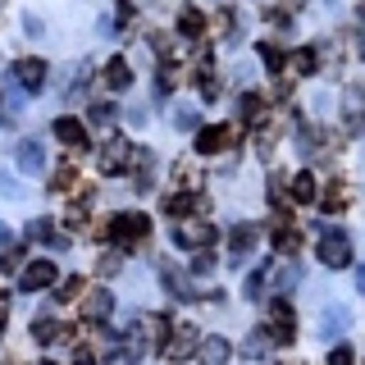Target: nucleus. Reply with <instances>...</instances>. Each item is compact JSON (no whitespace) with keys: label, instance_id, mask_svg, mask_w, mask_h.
Listing matches in <instances>:
<instances>
[{"label":"nucleus","instance_id":"nucleus-1","mask_svg":"<svg viewBox=\"0 0 365 365\" xmlns=\"http://www.w3.org/2000/svg\"><path fill=\"white\" fill-rule=\"evenodd\" d=\"M101 237H110L114 247H142L146 237H151V220L137 210H123V215H110V224L96 228Z\"/></svg>","mask_w":365,"mask_h":365},{"label":"nucleus","instance_id":"nucleus-2","mask_svg":"<svg viewBox=\"0 0 365 365\" xmlns=\"http://www.w3.org/2000/svg\"><path fill=\"white\" fill-rule=\"evenodd\" d=\"M215 237H220V228L210 220H178L174 224V247H182V251H205Z\"/></svg>","mask_w":365,"mask_h":365},{"label":"nucleus","instance_id":"nucleus-3","mask_svg":"<svg viewBox=\"0 0 365 365\" xmlns=\"http://www.w3.org/2000/svg\"><path fill=\"white\" fill-rule=\"evenodd\" d=\"M319 265H329V269L351 265V237L342 233V228H324V233H319Z\"/></svg>","mask_w":365,"mask_h":365},{"label":"nucleus","instance_id":"nucleus-4","mask_svg":"<svg viewBox=\"0 0 365 365\" xmlns=\"http://www.w3.org/2000/svg\"><path fill=\"white\" fill-rule=\"evenodd\" d=\"M96 165L101 174H123V169L133 165V142H123V137H106L96 151Z\"/></svg>","mask_w":365,"mask_h":365},{"label":"nucleus","instance_id":"nucleus-5","mask_svg":"<svg viewBox=\"0 0 365 365\" xmlns=\"http://www.w3.org/2000/svg\"><path fill=\"white\" fill-rule=\"evenodd\" d=\"M269 342H292V334H297V315H292V302L288 297H274L269 302Z\"/></svg>","mask_w":365,"mask_h":365},{"label":"nucleus","instance_id":"nucleus-6","mask_svg":"<svg viewBox=\"0 0 365 365\" xmlns=\"http://www.w3.org/2000/svg\"><path fill=\"white\" fill-rule=\"evenodd\" d=\"M51 133H55V142H60V146H68V155H78V151H87V146H91L87 123H78L73 114H60V119L51 123Z\"/></svg>","mask_w":365,"mask_h":365},{"label":"nucleus","instance_id":"nucleus-7","mask_svg":"<svg viewBox=\"0 0 365 365\" xmlns=\"http://www.w3.org/2000/svg\"><path fill=\"white\" fill-rule=\"evenodd\" d=\"M197 347H201L197 324H174V329H169V342H165V356L169 361H182L187 351H197Z\"/></svg>","mask_w":365,"mask_h":365},{"label":"nucleus","instance_id":"nucleus-8","mask_svg":"<svg viewBox=\"0 0 365 365\" xmlns=\"http://www.w3.org/2000/svg\"><path fill=\"white\" fill-rule=\"evenodd\" d=\"M55 279H60V274H55L51 260H32V265L19 274V292H41V288H51Z\"/></svg>","mask_w":365,"mask_h":365},{"label":"nucleus","instance_id":"nucleus-9","mask_svg":"<svg viewBox=\"0 0 365 365\" xmlns=\"http://www.w3.org/2000/svg\"><path fill=\"white\" fill-rule=\"evenodd\" d=\"M228 142H233V128H224V123H205V128H197V151L201 155H220V151H228Z\"/></svg>","mask_w":365,"mask_h":365},{"label":"nucleus","instance_id":"nucleus-10","mask_svg":"<svg viewBox=\"0 0 365 365\" xmlns=\"http://www.w3.org/2000/svg\"><path fill=\"white\" fill-rule=\"evenodd\" d=\"M9 73H14V83H19L23 91H41L51 68H46V60H19L14 68H9Z\"/></svg>","mask_w":365,"mask_h":365},{"label":"nucleus","instance_id":"nucleus-11","mask_svg":"<svg viewBox=\"0 0 365 365\" xmlns=\"http://www.w3.org/2000/svg\"><path fill=\"white\" fill-rule=\"evenodd\" d=\"M210 210V201L205 197H192V192H174V197L165 201V215H174V220H187V215H205Z\"/></svg>","mask_w":365,"mask_h":365},{"label":"nucleus","instance_id":"nucleus-12","mask_svg":"<svg viewBox=\"0 0 365 365\" xmlns=\"http://www.w3.org/2000/svg\"><path fill=\"white\" fill-rule=\"evenodd\" d=\"M110 311H114V292H110V288L83 297V319H87V324H101V319H110Z\"/></svg>","mask_w":365,"mask_h":365},{"label":"nucleus","instance_id":"nucleus-13","mask_svg":"<svg viewBox=\"0 0 365 365\" xmlns=\"http://www.w3.org/2000/svg\"><path fill=\"white\" fill-rule=\"evenodd\" d=\"M251 247H256V224H233V233H228V260H247Z\"/></svg>","mask_w":365,"mask_h":365},{"label":"nucleus","instance_id":"nucleus-14","mask_svg":"<svg viewBox=\"0 0 365 365\" xmlns=\"http://www.w3.org/2000/svg\"><path fill=\"white\" fill-rule=\"evenodd\" d=\"M228 356H233V347H228V338H201L197 347V365H228Z\"/></svg>","mask_w":365,"mask_h":365},{"label":"nucleus","instance_id":"nucleus-15","mask_svg":"<svg viewBox=\"0 0 365 365\" xmlns=\"http://www.w3.org/2000/svg\"><path fill=\"white\" fill-rule=\"evenodd\" d=\"M101 83H106L110 91H123V87H133V68H128V60L123 55H114V60L101 68Z\"/></svg>","mask_w":365,"mask_h":365},{"label":"nucleus","instance_id":"nucleus-16","mask_svg":"<svg viewBox=\"0 0 365 365\" xmlns=\"http://www.w3.org/2000/svg\"><path fill=\"white\" fill-rule=\"evenodd\" d=\"M14 160H19V169H23V174H41L46 151H41V146L28 137V142H19V146H14Z\"/></svg>","mask_w":365,"mask_h":365},{"label":"nucleus","instance_id":"nucleus-17","mask_svg":"<svg viewBox=\"0 0 365 365\" xmlns=\"http://www.w3.org/2000/svg\"><path fill=\"white\" fill-rule=\"evenodd\" d=\"M347 324H351V315L347 311H342V306H329V311H324V319H319V338H342V334H347Z\"/></svg>","mask_w":365,"mask_h":365},{"label":"nucleus","instance_id":"nucleus-18","mask_svg":"<svg viewBox=\"0 0 365 365\" xmlns=\"http://www.w3.org/2000/svg\"><path fill=\"white\" fill-rule=\"evenodd\" d=\"M292 201L297 205H311V201H319V187H315V174L311 169H302V174H292Z\"/></svg>","mask_w":365,"mask_h":365},{"label":"nucleus","instance_id":"nucleus-19","mask_svg":"<svg viewBox=\"0 0 365 365\" xmlns=\"http://www.w3.org/2000/svg\"><path fill=\"white\" fill-rule=\"evenodd\" d=\"M178 32H182V37H192V41L205 32V14H201L197 5H182L178 9Z\"/></svg>","mask_w":365,"mask_h":365},{"label":"nucleus","instance_id":"nucleus-20","mask_svg":"<svg viewBox=\"0 0 365 365\" xmlns=\"http://www.w3.org/2000/svg\"><path fill=\"white\" fill-rule=\"evenodd\" d=\"M302 78H311V73H319V46H297L292 51V60H288Z\"/></svg>","mask_w":365,"mask_h":365},{"label":"nucleus","instance_id":"nucleus-21","mask_svg":"<svg viewBox=\"0 0 365 365\" xmlns=\"http://www.w3.org/2000/svg\"><path fill=\"white\" fill-rule=\"evenodd\" d=\"M160 279H165V292L174 297V302H192V297H197V292H192V283L182 279L178 269H169V265H165V269H160Z\"/></svg>","mask_w":365,"mask_h":365},{"label":"nucleus","instance_id":"nucleus-22","mask_svg":"<svg viewBox=\"0 0 365 365\" xmlns=\"http://www.w3.org/2000/svg\"><path fill=\"white\" fill-rule=\"evenodd\" d=\"M237 110H242V123H260L265 119V96H260V91H247V96L237 101Z\"/></svg>","mask_w":365,"mask_h":365},{"label":"nucleus","instance_id":"nucleus-23","mask_svg":"<svg viewBox=\"0 0 365 365\" xmlns=\"http://www.w3.org/2000/svg\"><path fill=\"white\" fill-rule=\"evenodd\" d=\"M347 201H351V192L342 187V182H329V192L319 197V205H324L329 215H342V210H347Z\"/></svg>","mask_w":365,"mask_h":365},{"label":"nucleus","instance_id":"nucleus-24","mask_svg":"<svg viewBox=\"0 0 365 365\" xmlns=\"http://www.w3.org/2000/svg\"><path fill=\"white\" fill-rule=\"evenodd\" d=\"M269 205H274V210H288V205H292V192H288V178H279V174H274L269 178Z\"/></svg>","mask_w":365,"mask_h":365},{"label":"nucleus","instance_id":"nucleus-25","mask_svg":"<svg viewBox=\"0 0 365 365\" xmlns=\"http://www.w3.org/2000/svg\"><path fill=\"white\" fill-rule=\"evenodd\" d=\"M28 237H32V242H51V247H64V237H60V233L51 228V220H32V224H28Z\"/></svg>","mask_w":365,"mask_h":365},{"label":"nucleus","instance_id":"nucleus-26","mask_svg":"<svg viewBox=\"0 0 365 365\" xmlns=\"http://www.w3.org/2000/svg\"><path fill=\"white\" fill-rule=\"evenodd\" d=\"M60 329H64V324H55L51 315H37V319H32V338H37L41 347H46V342H55V338H60Z\"/></svg>","mask_w":365,"mask_h":365},{"label":"nucleus","instance_id":"nucleus-27","mask_svg":"<svg viewBox=\"0 0 365 365\" xmlns=\"http://www.w3.org/2000/svg\"><path fill=\"white\" fill-rule=\"evenodd\" d=\"M87 210H91V192H83V197H78V201L64 210V224H68V228H83V224H87Z\"/></svg>","mask_w":365,"mask_h":365},{"label":"nucleus","instance_id":"nucleus-28","mask_svg":"<svg viewBox=\"0 0 365 365\" xmlns=\"http://www.w3.org/2000/svg\"><path fill=\"white\" fill-rule=\"evenodd\" d=\"M114 114H119V110H114L110 101H96V106L87 110V123H91V128H110V123H114Z\"/></svg>","mask_w":365,"mask_h":365},{"label":"nucleus","instance_id":"nucleus-29","mask_svg":"<svg viewBox=\"0 0 365 365\" xmlns=\"http://www.w3.org/2000/svg\"><path fill=\"white\" fill-rule=\"evenodd\" d=\"M169 329L174 324H169L165 315H146V342H151V347H160V342L169 338Z\"/></svg>","mask_w":365,"mask_h":365},{"label":"nucleus","instance_id":"nucleus-30","mask_svg":"<svg viewBox=\"0 0 365 365\" xmlns=\"http://www.w3.org/2000/svg\"><path fill=\"white\" fill-rule=\"evenodd\" d=\"M197 91H201V101H220V83H215L210 64H201V68H197Z\"/></svg>","mask_w":365,"mask_h":365},{"label":"nucleus","instance_id":"nucleus-31","mask_svg":"<svg viewBox=\"0 0 365 365\" xmlns=\"http://www.w3.org/2000/svg\"><path fill=\"white\" fill-rule=\"evenodd\" d=\"M256 51H260V60H265V68H269V73H283V64H288V60H283V51H279L274 41H260Z\"/></svg>","mask_w":365,"mask_h":365},{"label":"nucleus","instance_id":"nucleus-32","mask_svg":"<svg viewBox=\"0 0 365 365\" xmlns=\"http://www.w3.org/2000/svg\"><path fill=\"white\" fill-rule=\"evenodd\" d=\"M78 187V169L73 165H60L55 169V178H51V192H73Z\"/></svg>","mask_w":365,"mask_h":365},{"label":"nucleus","instance_id":"nucleus-33","mask_svg":"<svg viewBox=\"0 0 365 365\" xmlns=\"http://www.w3.org/2000/svg\"><path fill=\"white\" fill-rule=\"evenodd\" d=\"M274 347V342H269V334H251L247 342H242V351H247V356L251 361H256V356H265V351Z\"/></svg>","mask_w":365,"mask_h":365},{"label":"nucleus","instance_id":"nucleus-34","mask_svg":"<svg viewBox=\"0 0 365 365\" xmlns=\"http://www.w3.org/2000/svg\"><path fill=\"white\" fill-rule=\"evenodd\" d=\"M83 288H87V283H83V279L73 274V279H64V283H60V292H55V302H73V297H83Z\"/></svg>","mask_w":365,"mask_h":365},{"label":"nucleus","instance_id":"nucleus-35","mask_svg":"<svg viewBox=\"0 0 365 365\" xmlns=\"http://www.w3.org/2000/svg\"><path fill=\"white\" fill-rule=\"evenodd\" d=\"M251 302H256V297H265V269H256V274H247V288H242Z\"/></svg>","mask_w":365,"mask_h":365},{"label":"nucleus","instance_id":"nucleus-36","mask_svg":"<svg viewBox=\"0 0 365 365\" xmlns=\"http://www.w3.org/2000/svg\"><path fill=\"white\" fill-rule=\"evenodd\" d=\"M174 182H178V187H192V182H197V169L178 160V165H174Z\"/></svg>","mask_w":365,"mask_h":365},{"label":"nucleus","instance_id":"nucleus-37","mask_svg":"<svg viewBox=\"0 0 365 365\" xmlns=\"http://www.w3.org/2000/svg\"><path fill=\"white\" fill-rule=\"evenodd\" d=\"M174 83H178V68L165 60V64H160V91H174Z\"/></svg>","mask_w":365,"mask_h":365},{"label":"nucleus","instance_id":"nucleus-38","mask_svg":"<svg viewBox=\"0 0 365 365\" xmlns=\"http://www.w3.org/2000/svg\"><path fill=\"white\" fill-rule=\"evenodd\" d=\"M174 128H201L197 110H178V114H174Z\"/></svg>","mask_w":365,"mask_h":365},{"label":"nucleus","instance_id":"nucleus-39","mask_svg":"<svg viewBox=\"0 0 365 365\" xmlns=\"http://www.w3.org/2000/svg\"><path fill=\"white\" fill-rule=\"evenodd\" d=\"M0 192H5V197H23V187H19V182H14V174H0Z\"/></svg>","mask_w":365,"mask_h":365},{"label":"nucleus","instance_id":"nucleus-40","mask_svg":"<svg viewBox=\"0 0 365 365\" xmlns=\"http://www.w3.org/2000/svg\"><path fill=\"white\" fill-rule=\"evenodd\" d=\"M96 274H101V279H110V274H119V256H101Z\"/></svg>","mask_w":365,"mask_h":365},{"label":"nucleus","instance_id":"nucleus-41","mask_svg":"<svg viewBox=\"0 0 365 365\" xmlns=\"http://www.w3.org/2000/svg\"><path fill=\"white\" fill-rule=\"evenodd\" d=\"M356 356H351V347H334L329 351V365H351Z\"/></svg>","mask_w":365,"mask_h":365},{"label":"nucleus","instance_id":"nucleus-42","mask_svg":"<svg viewBox=\"0 0 365 365\" xmlns=\"http://www.w3.org/2000/svg\"><path fill=\"white\" fill-rule=\"evenodd\" d=\"M23 265V251L14 247V251H5V256H0V269H19Z\"/></svg>","mask_w":365,"mask_h":365},{"label":"nucleus","instance_id":"nucleus-43","mask_svg":"<svg viewBox=\"0 0 365 365\" xmlns=\"http://www.w3.org/2000/svg\"><path fill=\"white\" fill-rule=\"evenodd\" d=\"M210 265H215V260L205 256V251H197V260H192V269H197V274H210Z\"/></svg>","mask_w":365,"mask_h":365},{"label":"nucleus","instance_id":"nucleus-44","mask_svg":"<svg viewBox=\"0 0 365 365\" xmlns=\"http://www.w3.org/2000/svg\"><path fill=\"white\" fill-rule=\"evenodd\" d=\"M73 365H96V356H91L87 347H78V351H73Z\"/></svg>","mask_w":365,"mask_h":365},{"label":"nucleus","instance_id":"nucleus-45","mask_svg":"<svg viewBox=\"0 0 365 365\" xmlns=\"http://www.w3.org/2000/svg\"><path fill=\"white\" fill-rule=\"evenodd\" d=\"M5 319H9V297L0 292V329H5Z\"/></svg>","mask_w":365,"mask_h":365},{"label":"nucleus","instance_id":"nucleus-46","mask_svg":"<svg viewBox=\"0 0 365 365\" xmlns=\"http://www.w3.org/2000/svg\"><path fill=\"white\" fill-rule=\"evenodd\" d=\"M356 292H361V297H365V265H361V269H356Z\"/></svg>","mask_w":365,"mask_h":365},{"label":"nucleus","instance_id":"nucleus-47","mask_svg":"<svg viewBox=\"0 0 365 365\" xmlns=\"http://www.w3.org/2000/svg\"><path fill=\"white\" fill-rule=\"evenodd\" d=\"M0 242H9V228H5V220H0Z\"/></svg>","mask_w":365,"mask_h":365},{"label":"nucleus","instance_id":"nucleus-48","mask_svg":"<svg viewBox=\"0 0 365 365\" xmlns=\"http://www.w3.org/2000/svg\"><path fill=\"white\" fill-rule=\"evenodd\" d=\"M361 23H365V5H361Z\"/></svg>","mask_w":365,"mask_h":365},{"label":"nucleus","instance_id":"nucleus-49","mask_svg":"<svg viewBox=\"0 0 365 365\" xmlns=\"http://www.w3.org/2000/svg\"><path fill=\"white\" fill-rule=\"evenodd\" d=\"M41 365H55V361H41Z\"/></svg>","mask_w":365,"mask_h":365},{"label":"nucleus","instance_id":"nucleus-50","mask_svg":"<svg viewBox=\"0 0 365 365\" xmlns=\"http://www.w3.org/2000/svg\"><path fill=\"white\" fill-rule=\"evenodd\" d=\"M329 5H338V0H329Z\"/></svg>","mask_w":365,"mask_h":365},{"label":"nucleus","instance_id":"nucleus-51","mask_svg":"<svg viewBox=\"0 0 365 365\" xmlns=\"http://www.w3.org/2000/svg\"><path fill=\"white\" fill-rule=\"evenodd\" d=\"M279 365H283V361H279Z\"/></svg>","mask_w":365,"mask_h":365},{"label":"nucleus","instance_id":"nucleus-52","mask_svg":"<svg viewBox=\"0 0 365 365\" xmlns=\"http://www.w3.org/2000/svg\"><path fill=\"white\" fill-rule=\"evenodd\" d=\"M361 123H365V119H361Z\"/></svg>","mask_w":365,"mask_h":365}]
</instances>
